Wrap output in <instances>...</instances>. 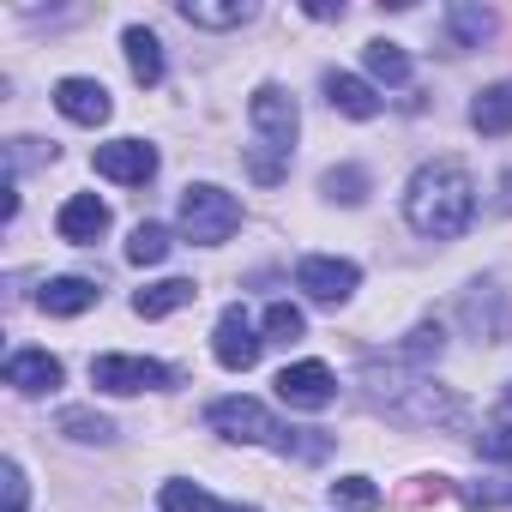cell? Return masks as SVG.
I'll list each match as a JSON object with an SVG mask.
<instances>
[{
	"label": "cell",
	"mask_w": 512,
	"mask_h": 512,
	"mask_svg": "<svg viewBox=\"0 0 512 512\" xmlns=\"http://www.w3.org/2000/svg\"><path fill=\"white\" fill-rule=\"evenodd\" d=\"M404 217L428 241H458L470 229V217H476V181H470V169L452 163V157L422 163L410 175V187H404Z\"/></svg>",
	"instance_id": "obj_1"
},
{
	"label": "cell",
	"mask_w": 512,
	"mask_h": 512,
	"mask_svg": "<svg viewBox=\"0 0 512 512\" xmlns=\"http://www.w3.org/2000/svg\"><path fill=\"white\" fill-rule=\"evenodd\" d=\"M205 422L217 428V434H229V440H247V446H272V452H290V458H326V434H314V428H284L266 404H253V398H217L211 410H205Z\"/></svg>",
	"instance_id": "obj_2"
},
{
	"label": "cell",
	"mask_w": 512,
	"mask_h": 512,
	"mask_svg": "<svg viewBox=\"0 0 512 512\" xmlns=\"http://www.w3.org/2000/svg\"><path fill=\"white\" fill-rule=\"evenodd\" d=\"M235 229H241V199H235V193H223V187H211V181H199V187L181 193V235H187V241L217 247V241H229Z\"/></svg>",
	"instance_id": "obj_3"
},
{
	"label": "cell",
	"mask_w": 512,
	"mask_h": 512,
	"mask_svg": "<svg viewBox=\"0 0 512 512\" xmlns=\"http://www.w3.org/2000/svg\"><path fill=\"white\" fill-rule=\"evenodd\" d=\"M247 121H253V133H260V151H266V157L290 163V145H296V133H302V109H296V97H290L284 85H260V91H253Z\"/></svg>",
	"instance_id": "obj_4"
},
{
	"label": "cell",
	"mask_w": 512,
	"mask_h": 512,
	"mask_svg": "<svg viewBox=\"0 0 512 512\" xmlns=\"http://www.w3.org/2000/svg\"><path fill=\"white\" fill-rule=\"evenodd\" d=\"M356 284H362V272L350 260H332V253H308V260L296 266V290L308 302H320V308H344L356 296Z\"/></svg>",
	"instance_id": "obj_5"
},
{
	"label": "cell",
	"mask_w": 512,
	"mask_h": 512,
	"mask_svg": "<svg viewBox=\"0 0 512 512\" xmlns=\"http://www.w3.org/2000/svg\"><path fill=\"white\" fill-rule=\"evenodd\" d=\"M175 374L151 356H97L91 362V386L97 392H115V398H133V392H151V386H169Z\"/></svg>",
	"instance_id": "obj_6"
},
{
	"label": "cell",
	"mask_w": 512,
	"mask_h": 512,
	"mask_svg": "<svg viewBox=\"0 0 512 512\" xmlns=\"http://www.w3.org/2000/svg\"><path fill=\"white\" fill-rule=\"evenodd\" d=\"M260 350H266V338H253L247 308H223V314H217V326H211V356H217L229 374H247L253 362H260Z\"/></svg>",
	"instance_id": "obj_7"
},
{
	"label": "cell",
	"mask_w": 512,
	"mask_h": 512,
	"mask_svg": "<svg viewBox=\"0 0 512 512\" xmlns=\"http://www.w3.org/2000/svg\"><path fill=\"white\" fill-rule=\"evenodd\" d=\"M97 175H109V181H121V187H145L151 175H157V151L145 145V139H109V145H97Z\"/></svg>",
	"instance_id": "obj_8"
},
{
	"label": "cell",
	"mask_w": 512,
	"mask_h": 512,
	"mask_svg": "<svg viewBox=\"0 0 512 512\" xmlns=\"http://www.w3.org/2000/svg\"><path fill=\"white\" fill-rule=\"evenodd\" d=\"M278 398H284L290 410H326V404L338 398V380H332L326 362H296V368L278 374Z\"/></svg>",
	"instance_id": "obj_9"
},
{
	"label": "cell",
	"mask_w": 512,
	"mask_h": 512,
	"mask_svg": "<svg viewBox=\"0 0 512 512\" xmlns=\"http://www.w3.org/2000/svg\"><path fill=\"white\" fill-rule=\"evenodd\" d=\"M55 109L67 115V121H79V127H103L109 121V91L97 85V79H61L55 85Z\"/></svg>",
	"instance_id": "obj_10"
},
{
	"label": "cell",
	"mask_w": 512,
	"mask_h": 512,
	"mask_svg": "<svg viewBox=\"0 0 512 512\" xmlns=\"http://www.w3.org/2000/svg\"><path fill=\"white\" fill-rule=\"evenodd\" d=\"M103 229H109V205H103L97 193H73V199L61 205V217H55V235L73 241V247H91Z\"/></svg>",
	"instance_id": "obj_11"
},
{
	"label": "cell",
	"mask_w": 512,
	"mask_h": 512,
	"mask_svg": "<svg viewBox=\"0 0 512 512\" xmlns=\"http://www.w3.org/2000/svg\"><path fill=\"white\" fill-rule=\"evenodd\" d=\"M7 386L25 392V398L55 392V386H61V362H55L49 350H13V356H7Z\"/></svg>",
	"instance_id": "obj_12"
},
{
	"label": "cell",
	"mask_w": 512,
	"mask_h": 512,
	"mask_svg": "<svg viewBox=\"0 0 512 512\" xmlns=\"http://www.w3.org/2000/svg\"><path fill=\"white\" fill-rule=\"evenodd\" d=\"M464 320H470L482 338H494V344L512 338V308H506V296H500L494 284H476V290L464 296Z\"/></svg>",
	"instance_id": "obj_13"
},
{
	"label": "cell",
	"mask_w": 512,
	"mask_h": 512,
	"mask_svg": "<svg viewBox=\"0 0 512 512\" xmlns=\"http://www.w3.org/2000/svg\"><path fill=\"white\" fill-rule=\"evenodd\" d=\"M326 103H332L338 115H350V121H374V115H380L374 85L356 79V73H326Z\"/></svg>",
	"instance_id": "obj_14"
},
{
	"label": "cell",
	"mask_w": 512,
	"mask_h": 512,
	"mask_svg": "<svg viewBox=\"0 0 512 512\" xmlns=\"http://www.w3.org/2000/svg\"><path fill=\"white\" fill-rule=\"evenodd\" d=\"M97 296H103V290H97L91 278H49V284L37 290V308L55 314V320H73V314H85Z\"/></svg>",
	"instance_id": "obj_15"
},
{
	"label": "cell",
	"mask_w": 512,
	"mask_h": 512,
	"mask_svg": "<svg viewBox=\"0 0 512 512\" xmlns=\"http://www.w3.org/2000/svg\"><path fill=\"white\" fill-rule=\"evenodd\" d=\"M193 302H199L193 278H163V284H151V290L133 296V314H139V320H163V314H181V308H193Z\"/></svg>",
	"instance_id": "obj_16"
},
{
	"label": "cell",
	"mask_w": 512,
	"mask_h": 512,
	"mask_svg": "<svg viewBox=\"0 0 512 512\" xmlns=\"http://www.w3.org/2000/svg\"><path fill=\"white\" fill-rule=\"evenodd\" d=\"M470 127H476L482 139H506V133H512V79L476 91V103H470Z\"/></svg>",
	"instance_id": "obj_17"
},
{
	"label": "cell",
	"mask_w": 512,
	"mask_h": 512,
	"mask_svg": "<svg viewBox=\"0 0 512 512\" xmlns=\"http://www.w3.org/2000/svg\"><path fill=\"white\" fill-rule=\"evenodd\" d=\"M181 19L199 31H235L253 19V0H181Z\"/></svg>",
	"instance_id": "obj_18"
},
{
	"label": "cell",
	"mask_w": 512,
	"mask_h": 512,
	"mask_svg": "<svg viewBox=\"0 0 512 512\" xmlns=\"http://www.w3.org/2000/svg\"><path fill=\"white\" fill-rule=\"evenodd\" d=\"M121 49H127V67H133L139 85H163V43H157L145 25H133V31L121 37Z\"/></svg>",
	"instance_id": "obj_19"
},
{
	"label": "cell",
	"mask_w": 512,
	"mask_h": 512,
	"mask_svg": "<svg viewBox=\"0 0 512 512\" xmlns=\"http://www.w3.org/2000/svg\"><path fill=\"white\" fill-rule=\"evenodd\" d=\"M362 67H368V79H380V85H404V79H410V55H404L398 43H368V49H362Z\"/></svg>",
	"instance_id": "obj_20"
},
{
	"label": "cell",
	"mask_w": 512,
	"mask_h": 512,
	"mask_svg": "<svg viewBox=\"0 0 512 512\" xmlns=\"http://www.w3.org/2000/svg\"><path fill=\"white\" fill-rule=\"evenodd\" d=\"M169 247H175V241H169L163 223H139V229L127 235V260H133V266H163Z\"/></svg>",
	"instance_id": "obj_21"
},
{
	"label": "cell",
	"mask_w": 512,
	"mask_h": 512,
	"mask_svg": "<svg viewBox=\"0 0 512 512\" xmlns=\"http://www.w3.org/2000/svg\"><path fill=\"white\" fill-rule=\"evenodd\" d=\"M61 434L67 440H85V446H109L115 440V422L97 416V410H61Z\"/></svg>",
	"instance_id": "obj_22"
},
{
	"label": "cell",
	"mask_w": 512,
	"mask_h": 512,
	"mask_svg": "<svg viewBox=\"0 0 512 512\" xmlns=\"http://www.w3.org/2000/svg\"><path fill=\"white\" fill-rule=\"evenodd\" d=\"M332 506H344V512H374V506H380V488H374L368 476H338V482H332Z\"/></svg>",
	"instance_id": "obj_23"
},
{
	"label": "cell",
	"mask_w": 512,
	"mask_h": 512,
	"mask_svg": "<svg viewBox=\"0 0 512 512\" xmlns=\"http://www.w3.org/2000/svg\"><path fill=\"white\" fill-rule=\"evenodd\" d=\"M446 19H452V37H458L464 49H476L482 37H494V13H482V7H452Z\"/></svg>",
	"instance_id": "obj_24"
},
{
	"label": "cell",
	"mask_w": 512,
	"mask_h": 512,
	"mask_svg": "<svg viewBox=\"0 0 512 512\" xmlns=\"http://www.w3.org/2000/svg\"><path fill=\"white\" fill-rule=\"evenodd\" d=\"M302 332H308V320H302L296 302H272V308H266V338H272V344H296Z\"/></svg>",
	"instance_id": "obj_25"
},
{
	"label": "cell",
	"mask_w": 512,
	"mask_h": 512,
	"mask_svg": "<svg viewBox=\"0 0 512 512\" xmlns=\"http://www.w3.org/2000/svg\"><path fill=\"white\" fill-rule=\"evenodd\" d=\"M163 512H223L199 482H163Z\"/></svg>",
	"instance_id": "obj_26"
},
{
	"label": "cell",
	"mask_w": 512,
	"mask_h": 512,
	"mask_svg": "<svg viewBox=\"0 0 512 512\" xmlns=\"http://www.w3.org/2000/svg\"><path fill=\"white\" fill-rule=\"evenodd\" d=\"M332 199H344V205H362L368 199V175L356 169V163H344V169H326V181H320Z\"/></svg>",
	"instance_id": "obj_27"
},
{
	"label": "cell",
	"mask_w": 512,
	"mask_h": 512,
	"mask_svg": "<svg viewBox=\"0 0 512 512\" xmlns=\"http://www.w3.org/2000/svg\"><path fill=\"white\" fill-rule=\"evenodd\" d=\"M476 452H482V458H494V464H512V422L482 428V434H476Z\"/></svg>",
	"instance_id": "obj_28"
},
{
	"label": "cell",
	"mask_w": 512,
	"mask_h": 512,
	"mask_svg": "<svg viewBox=\"0 0 512 512\" xmlns=\"http://www.w3.org/2000/svg\"><path fill=\"white\" fill-rule=\"evenodd\" d=\"M0 482H7V506L0 512H25V500H31V482H25V470L7 458V470H0Z\"/></svg>",
	"instance_id": "obj_29"
},
{
	"label": "cell",
	"mask_w": 512,
	"mask_h": 512,
	"mask_svg": "<svg viewBox=\"0 0 512 512\" xmlns=\"http://www.w3.org/2000/svg\"><path fill=\"white\" fill-rule=\"evenodd\" d=\"M470 506H512V476L488 482V488H470Z\"/></svg>",
	"instance_id": "obj_30"
},
{
	"label": "cell",
	"mask_w": 512,
	"mask_h": 512,
	"mask_svg": "<svg viewBox=\"0 0 512 512\" xmlns=\"http://www.w3.org/2000/svg\"><path fill=\"white\" fill-rule=\"evenodd\" d=\"M223 512H260V506H223Z\"/></svg>",
	"instance_id": "obj_31"
}]
</instances>
